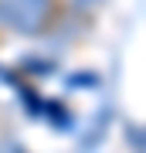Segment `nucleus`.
Segmentation results:
<instances>
[{"instance_id": "f257e3e1", "label": "nucleus", "mask_w": 146, "mask_h": 153, "mask_svg": "<svg viewBox=\"0 0 146 153\" xmlns=\"http://www.w3.org/2000/svg\"><path fill=\"white\" fill-rule=\"evenodd\" d=\"M54 17H58V0H0V24L27 38L51 31Z\"/></svg>"}]
</instances>
